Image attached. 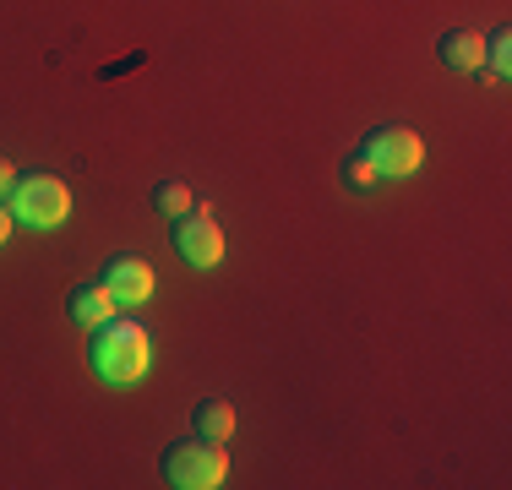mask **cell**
I'll list each match as a JSON object with an SVG mask.
<instances>
[{"mask_svg":"<svg viewBox=\"0 0 512 490\" xmlns=\"http://www.w3.org/2000/svg\"><path fill=\"white\" fill-rule=\"evenodd\" d=\"M88 360H93V371H99L104 382L131 387V382H142L148 365H153V338H148V327H142V322H131V316L115 311L104 327H93Z\"/></svg>","mask_w":512,"mask_h":490,"instance_id":"obj_1","label":"cell"},{"mask_svg":"<svg viewBox=\"0 0 512 490\" xmlns=\"http://www.w3.org/2000/svg\"><path fill=\"white\" fill-rule=\"evenodd\" d=\"M158 469H164V485H175V490H218V485L229 480L224 441H202V436L164 447Z\"/></svg>","mask_w":512,"mask_h":490,"instance_id":"obj_2","label":"cell"},{"mask_svg":"<svg viewBox=\"0 0 512 490\" xmlns=\"http://www.w3.org/2000/svg\"><path fill=\"white\" fill-rule=\"evenodd\" d=\"M6 207H11V218L28 224V229H60L71 218V191H66V180H55V175H17Z\"/></svg>","mask_w":512,"mask_h":490,"instance_id":"obj_3","label":"cell"},{"mask_svg":"<svg viewBox=\"0 0 512 490\" xmlns=\"http://www.w3.org/2000/svg\"><path fill=\"white\" fill-rule=\"evenodd\" d=\"M360 153L371 158L376 180H409L414 169H420L425 147H420V137H414L409 126H376V131H365Z\"/></svg>","mask_w":512,"mask_h":490,"instance_id":"obj_4","label":"cell"},{"mask_svg":"<svg viewBox=\"0 0 512 490\" xmlns=\"http://www.w3.org/2000/svg\"><path fill=\"white\" fill-rule=\"evenodd\" d=\"M169 240H175V251L186 256L197 273L224 262V229H218V218L207 213V207H191V213L175 218V229H169Z\"/></svg>","mask_w":512,"mask_h":490,"instance_id":"obj_5","label":"cell"},{"mask_svg":"<svg viewBox=\"0 0 512 490\" xmlns=\"http://www.w3.org/2000/svg\"><path fill=\"white\" fill-rule=\"evenodd\" d=\"M99 284L115 294V305H142L153 294V267L142 262V256H131V251H120V256H109L104 262V278Z\"/></svg>","mask_w":512,"mask_h":490,"instance_id":"obj_6","label":"cell"},{"mask_svg":"<svg viewBox=\"0 0 512 490\" xmlns=\"http://www.w3.org/2000/svg\"><path fill=\"white\" fill-rule=\"evenodd\" d=\"M115 311L120 305H115V294H109L104 284H71V294H66V316L77 327H104Z\"/></svg>","mask_w":512,"mask_h":490,"instance_id":"obj_7","label":"cell"},{"mask_svg":"<svg viewBox=\"0 0 512 490\" xmlns=\"http://www.w3.org/2000/svg\"><path fill=\"white\" fill-rule=\"evenodd\" d=\"M436 55H442V66H447V71L469 77V71H480V66H485V39H480V33L453 28V33H442V39H436Z\"/></svg>","mask_w":512,"mask_h":490,"instance_id":"obj_8","label":"cell"},{"mask_svg":"<svg viewBox=\"0 0 512 490\" xmlns=\"http://www.w3.org/2000/svg\"><path fill=\"white\" fill-rule=\"evenodd\" d=\"M191 431H197L202 441H229V436H235V403L202 398L197 409H191Z\"/></svg>","mask_w":512,"mask_h":490,"instance_id":"obj_9","label":"cell"},{"mask_svg":"<svg viewBox=\"0 0 512 490\" xmlns=\"http://www.w3.org/2000/svg\"><path fill=\"white\" fill-rule=\"evenodd\" d=\"M153 207H158L164 218H180V213H191L197 202H191V186H186V180H158V186H153Z\"/></svg>","mask_w":512,"mask_h":490,"instance_id":"obj_10","label":"cell"},{"mask_svg":"<svg viewBox=\"0 0 512 490\" xmlns=\"http://www.w3.org/2000/svg\"><path fill=\"white\" fill-rule=\"evenodd\" d=\"M485 66H491L496 77H507V71H512V33L507 28H496L491 39H485Z\"/></svg>","mask_w":512,"mask_h":490,"instance_id":"obj_11","label":"cell"},{"mask_svg":"<svg viewBox=\"0 0 512 490\" xmlns=\"http://www.w3.org/2000/svg\"><path fill=\"white\" fill-rule=\"evenodd\" d=\"M344 180H349V186H355V191H371V186H376V169H371V158H365L360 147H355V153L344 158Z\"/></svg>","mask_w":512,"mask_h":490,"instance_id":"obj_12","label":"cell"},{"mask_svg":"<svg viewBox=\"0 0 512 490\" xmlns=\"http://www.w3.org/2000/svg\"><path fill=\"white\" fill-rule=\"evenodd\" d=\"M11 186H17V169H11L6 158H0V202H6V196H11Z\"/></svg>","mask_w":512,"mask_h":490,"instance_id":"obj_13","label":"cell"},{"mask_svg":"<svg viewBox=\"0 0 512 490\" xmlns=\"http://www.w3.org/2000/svg\"><path fill=\"white\" fill-rule=\"evenodd\" d=\"M11 229H17V218H11V207H6V202H0V245H6V240H11Z\"/></svg>","mask_w":512,"mask_h":490,"instance_id":"obj_14","label":"cell"}]
</instances>
